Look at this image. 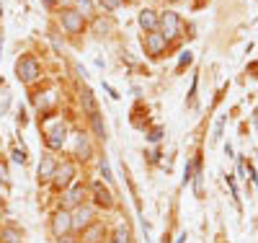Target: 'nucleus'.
Here are the masks:
<instances>
[{"label": "nucleus", "mask_w": 258, "mask_h": 243, "mask_svg": "<svg viewBox=\"0 0 258 243\" xmlns=\"http://www.w3.org/2000/svg\"><path fill=\"white\" fill-rule=\"evenodd\" d=\"M75 153H78V158H83V161H88V158H91V142H88V137H85V135H78Z\"/></svg>", "instance_id": "obj_13"}, {"label": "nucleus", "mask_w": 258, "mask_h": 243, "mask_svg": "<svg viewBox=\"0 0 258 243\" xmlns=\"http://www.w3.org/2000/svg\"><path fill=\"white\" fill-rule=\"evenodd\" d=\"M75 6H78V13L85 18V16H93V3L91 0H75Z\"/></svg>", "instance_id": "obj_20"}, {"label": "nucleus", "mask_w": 258, "mask_h": 243, "mask_svg": "<svg viewBox=\"0 0 258 243\" xmlns=\"http://www.w3.org/2000/svg\"><path fill=\"white\" fill-rule=\"evenodd\" d=\"M98 3H101V6L106 8V11H116V8H119V6L124 3V0H98Z\"/></svg>", "instance_id": "obj_21"}, {"label": "nucleus", "mask_w": 258, "mask_h": 243, "mask_svg": "<svg viewBox=\"0 0 258 243\" xmlns=\"http://www.w3.org/2000/svg\"><path fill=\"white\" fill-rule=\"evenodd\" d=\"M103 235H106V228L101 223H91L83 230V243H103Z\"/></svg>", "instance_id": "obj_10"}, {"label": "nucleus", "mask_w": 258, "mask_h": 243, "mask_svg": "<svg viewBox=\"0 0 258 243\" xmlns=\"http://www.w3.org/2000/svg\"><path fill=\"white\" fill-rule=\"evenodd\" d=\"M253 119H255V127H258V109H255V114H253Z\"/></svg>", "instance_id": "obj_29"}, {"label": "nucleus", "mask_w": 258, "mask_h": 243, "mask_svg": "<svg viewBox=\"0 0 258 243\" xmlns=\"http://www.w3.org/2000/svg\"><path fill=\"white\" fill-rule=\"evenodd\" d=\"M62 26L70 34H80L85 29V18L78 11H62Z\"/></svg>", "instance_id": "obj_5"}, {"label": "nucleus", "mask_w": 258, "mask_h": 243, "mask_svg": "<svg viewBox=\"0 0 258 243\" xmlns=\"http://www.w3.org/2000/svg\"><path fill=\"white\" fill-rule=\"evenodd\" d=\"M140 26L150 34V31H155L158 29V13L155 11H142L140 13Z\"/></svg>", "instance_id": "obj_11"}, {"label": "nucleus", "mask_w": 258, "mask_h": 243, "mask_svg": "<svg viewBox=\"0 0 258 243\" xmlns=\"http://www.w3.org/2000/svg\"><path fill=\"white\" fill-rule=\"evenodd\" d=\"M93 29H96V34H109L114 29V24H111V18H98Z\"/></svg>", "instance_id": "obj_19"}, {"label": "nucleus", "mask_w": 258, "mask_h": 243, "mask_svg": "<svg viewBox=\"0 0 258 243\" xmlns=\"http://www.w3.org/2000/svg\"><path fill=\"white\" fill-rule=\"evenodd\" d=\"M80 101H83V109H85V112H88V114H96V101H93V93L88 91V88H83Z\"/></svg>", "instance_id": "obj_15"}, {"label": "nucleus", "mask_w": 258, "mask_h": 243, "mask_svg": "<svg viewBox=\"0 0 258 243\" xmlns=\"http://www.w3.org/2000/svg\"><path fill=\"white\" fill-rule=\"evenodd\" d=\"M91 220H93V210L91 207H75V212H73V228H78V230H85L91 225Z\"/></svg>", "instance_id": "obj_8"}, {"label": "nucleus", "mask_w": 258, "mask_h": 243, "mask_svg": "<svg viewBox=\"0 0 258 243\" xmlns=\"http://www.w3.org/2000/svg\"><path fill=\"white\" fill-rule=\"evenodd\" d=\"M41 3H44V6H54V0H41Z\"/></svg>", "instance_id": "obj_28"}, {"label": "nucleus", "mask_w": 258, "mask_h": 243, "mask_svg": "<svg viewBox=\"0 0 258 243\" xmlns=\"http://www.w3.org/2000/svg\"><path fill=\"white\" fill-rule=\"evenodd\" d=\"M101 173H103V181H114L111 168H109V161H101Z\"/></svg>", "instance_id": "obj_22"}, {"label": "nucleus", "mask_w": 258, "mask_h": 243, "mask_svg": "<svg viewBox=\"0 0 258 243\" xmlns=\"http://www.w3.org/2000/svg\"><path fill=\"white\" fill-rule=\"evenodd\" d=\"M0 238H3V243H21V233L16 228H3Z\"/></svg>", "instance_id": "obj_17"}, {"label": "nucleus", "mask_w": 258, "mask_h": 243, "mask_svg": "<svg viewBox=\"0 0 258 243\" xmlns=\"http://www.w3.org/2000/svg\"><path fill=\"white\" fill-rule=\"evenodd\" d=\"M54 171H57V161L52 158V156H44L41 158V163H39V181H52L54 179Z\"/></svg>", "instance_id": "obj_9"}, {"label": "nucleus", "mask_w": 258, "mask_h": 243, "mask_svg": "<svg viewBox=\"0 0 258 243\" xmlns=\"http://www.w3.org/2000/svg\"><path fill=\"white\" fill-rule=\"evenodd\" d=\"M62 243H78V240H73V238H68V235H64V238H59Z\"/></svg>", "instance_id": "obj_27"}, {"label": "nucleus", "mask_w": 258, "mask_h": 243, "mask_svg": "<svg viewBox=\"0 0 258 243\" xmlns=\"http://www.w3.org/2000/svg\"><path fill=\"white\" fill-rule=\"evenodd\" d=\"M114 243H132V233H129L126 225H119L114 230Z\"/></svg>", "instance_id": "obj_16"}, {"label": "nucleus", "mask_w": 258, "mask_h": 243, "mask_svg": "<svg viewBox=\"0 0 258 243\" xmlns=\"http://www.w3.org/2000/svg\"><path fill=\"white\" fill-rule=\"evenodd\" d=\"M13 158H16V163H26V156H24V153H18V150L13 153Z\"/></svg>", "instance_id": "obj_26"}, {"label": "nucleus", "mask_w": 258, "mask_h": 243, "mask_svg": "<svg viewBox=\"0 0 258 243\" xmlns=\"http://www.w3.org/2000/svg\"><path fill=\"white\" fill-rule=\"evenodd\" d=\"M142 44H145V52H147L150 57H160V55L165 52V47H168V39H165L163 34H158V31H150Z\"/></svg>", "instance_id": "obj_3"}, {"label": "nucleus", "mask_w": 258, "mask_h": 243, "mask_svg": "<svg viewBox=\"0 0 258 243\" xmlns=\"http://www.w3.org/2000/svg\"><path fill=\"white\" fill-rule=\"evenodd\" d=\"M64 202H68L70 207H80V202H83V186H73L68 191V197H64Z\"/></svg>", "instance_id": "obj_14"}, {"label": "nucleus", "mask_w": 258, "mask_h": 243, "mask_svg": "<svg viewBox=\"0 0 258 243\" xmlns=\"http://www.w3.org/2000/svg\"><path fill=\"white\" fill-rule=\"evenodd\" d=\"M158 26H160V34L165 39H176L178 31H181V21H178V16L173 11H165V13L158 16Z\"/></svg>", "instance_id": "obj_1"}, {"label": "nucleus", "mask_w": 258, "mask_h": 243, "mask_svg": "<svg viewBox=\"0 0 258 243\" xmlns=\"http://www.w3.org/2000/svg\"><path fill=\"white\" fill-rule=\"evenodd\" d=\"M52 230H54L57 238H64V235L73 230V215H70L68 210L54 212V217H52Z\"/></svg>", "instance_id": "obj_4"}, {"label": "nucleus", "mask_w": 258, "mask_h": 243, "mask_svg": "<svg viewBox=\"0 0 258 243\" xmlns=\"http://www.w3.org/2000/svg\"><path fill=\"white\" fill-rule=\"evenodd\" d=\"M64 135H68V127H64V122H54V124L47 129V145H49L52 150L62 148V142H64Z\"/></svg>", "instance_id": "obj_7"}, {"label": "nucleus", "mask_w": 258, "mask_h": 243, "mask_svg": "<svg viewBox=\"0 0 258 243\" xmlns=\"http://www.w3.org/2000/svg\"><path fill=\"white\" fill-rule=\"evenodd\" d=\"M191 60H194V55H191V52H183V55H181V62H178V70H183L186 65H191Z\"/></svg>", "instance_id": "obj_24"}, {"label": "nucleus", "mask_w": 258, "mask_h": 243, "mask_svg": "<svg viewBox=\"0 0 258 243\" xmlns=\"http://www.w3.org/2000/svg\"><path fill=\"white\" fill-rule=\"evenodd\" d=\"M16 75L24 80V83L36 80V78H39V62H36L34 57H21V60L16 62Z\"/></svg>", "instance_id": "obj_2"}, {"label": "nucleus", "mask_w": 258, "mask_h": 243, "mask_svg": "<svg viewBox=\"0 0 258 243\" xmlns=\"http://www.w3.org/2000/svg\"><path fill=\"white\" fill-rule=\"evenodd\" d=\"M0 184H11V176H8V168L0 163Z\"/></svg>", "instance_id": "obj_25"}, {"label": "nucleus", "mask_w": 258, "mask_h": 243, "mask_svg": "<svg viewBox=\"0 0 258 243\" xmlns=\"http://www.w3.org/2000/svg\"><path fill=\"white\" fill-rule=\"evenodd\" d=\"M75 179V166L73 163H68V161H64V163H57V171H54V184L57 186H70V181Z\"/></svg>", "instance_id": "obj_6"}, {"label": "nucleus", "mask_w": 258, "mask_h": 243, "mask_svg": "<svg viewBox=\"0 0 258 243\" xmlns=\"http://www.w3.org/2000/svg\"><path fill=\"white\" fill-rule=\"evenodd\" d=\"M160 137H163V127H153V129H150V135H147L150 142H158Z\"/></svg>", "instance_id": "obj_23"}, {"label": "nucleus", "mask_w": 258, "mask_h": 243, "mask_svg": "<svg viewBox=\"0 0 258 243\" xmlns=\"http://www.w3.org/2000/svg\"><path fill=\"white\" fill-rule=\"evenodd\" d=\"M91 122H93V132L103 140V137H106V127H103V122H101V114H98V112H96V114H91Z\"/></svg>", "instance_id": "obj_18"}, {"label": "nucleus", "mask_w": 258, "mask_h": 243, "mask_svg": "<svg viewBox=\"0 0 258 243\" xmlns=\"http://www.w3.org/2000/svg\"><path fill=\"white\" fill-rule=\"evenodd\" d=\"M93 189H96V202H98L101 207H111V205H114V197L101 186V181H93Z\"/></svg>", "instance_id": "obj_12"}]
</instances>
